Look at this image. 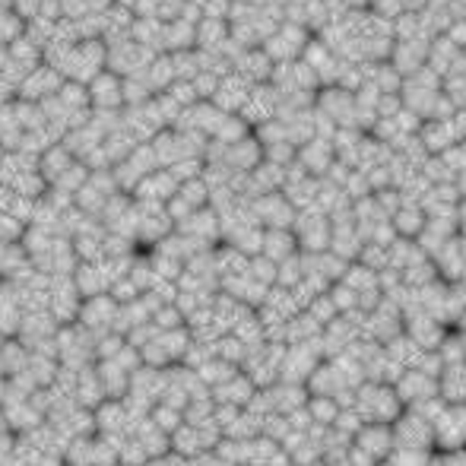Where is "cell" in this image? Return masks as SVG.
<instances>
[{
    "label": "cell",
    "mask_w": 466,
    "mask_h": 466,
    "mask_svg": "<svg viewBox=\"0 0 466 466\" xmlns=\"http://www.w3.org/2000/svg\"><path fill=\"white\" fill-rule=\"evenodd\" d=\"M108 400L105 394V384H102V375H98L96 362L79 368V377H77V403L86 409H98L102 403Z\"/></svg>",
    "instance_id": "cell-2"
},
{
    "label": "cell",
    "mask_w": 466,
    "mask_h": 466,
    "mask_svg": "<svg viewBox=\"0 0 466 466\" xmlns=\"http://www.w3.org/2000/svg\"><path fill=\"white\" fill-rule=\"evenodd\" d=\"M117 311H121V302L115 295H105V292L102 295H89L83 298V308H79V324L96 333V337H102V333L115 331Z\"/></svg>",
    "instance_id": "cell-1"
},
{
    "label": "cell",
    "mask_w": 466,
    "mask_h": 466,
    "mask_svg": "<svg viewBox=\"0 0 466 466\" xmlns=\"http://www.w3.org/2000/svg\"><path fill=\"white\" fill-rule=\"evenodd\" d=\"M0 298H4V285H0Z\"/></svg>",
    "instance_id": "cell-3"
}]
</instances>
